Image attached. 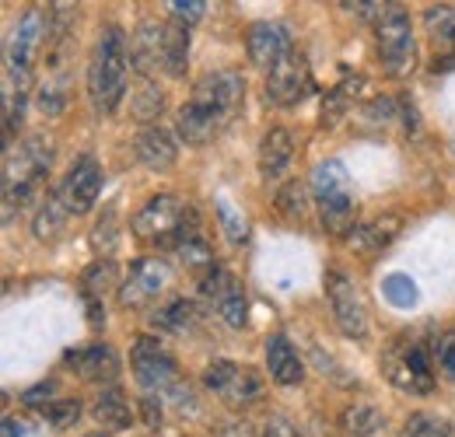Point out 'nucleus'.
Masks as SVG:
<instances>
[{"instance_id":"obj_1","label":"nucleus","mask_w":455,"mask_h":437,"mask_svg":"<svg viewBox=\"0 0 455 437\" xmlns=\"http://www.w3.org/2000/svg\"><path fill=\"white\" fill-rule=\"evenodd\" d=\"M245 106V77L242 70H211L193 88V99L175 112V130L186 144L200 147L225 133Z\"/></svg>"},{"instance_id":"obj_2","label":"nucleus","mask_w":455,"mask_h":437,"mask_svg":"<svg viewBox=\"0 0 455 437\" xmlns=\"http://www.w3.org/2000/svg\"><path fill=\"white\" fill-rule=\"evenodd\" d=\"M130 43L119 25H102L88 60V102L95 115H113L126 99L130 74Z\"/></svg>"},{"instance_id":"obj_3","label":"nucleus","mask_w":455,"mask_h":437,"mask_svg":"<svg viewBox=\"0 0 455 437\" xmlns=\"http://www.w3.org/2000/svg\"><path fill=\"white\" fill-rule=\"evenodd\" d=\"M50 164H53V144L43 137V133H32L28 140L18 144V151L11 147L7 151V162H4V214L11 218L14 207H28L46 175H50Z\"/></svg>"},{"instance_id":"obj_4","label":"nucleus","mask_w":455,"mask_h":437,"mask_svg":"<svg viewBox=\"0 0 455 437\" xmlns=\"http://www.w3.org/2000/svg\"><path fill=\"white\" fill-rule=\"evenodd\" d=\"M133 234L144 238V242H155V245H165V249H179L186 238L200 234V218L189 203H182L179 196L172 193H158L151 196L137 214L130 220Z\"/></svg>"},{"instance_id":"obj_5","label":"nucleus","mask_w":455,"mask_h":437,"mask_svg":"<svg viewBox=\"0 0 455 437\" xmlns=\"http://www.w3.org/2000/svg\"><path fill=\"white\" fill-rule=\"evenodd\" d=\"M312 193H315V207L323 227L330 234H350L357 224V203H354V189H350V175L343 162H319L312 171Z\"/></svg>"},{"instance_id":"obj_6","label":"nucleus","mask_w":455,"mask_h":437,"mask_svg":"<svg viewBox=\"0 0 455 437\" xmlns=\"http://www.w3.org/2000/svg\"><path fill=\"white\" fill-rule=\"evenodd\" d=\"M375 43H379V60L382 70L389 77H403L413 70V56H417V43H413V25L403 4H386L379 21H375Z\"/></svg>"},{"instance_id":"obj_7","label":"nucleus","mask_w":455,"mask_h":437,"mask_svg":"<svg viewBox=\"0 0 455 437\" xmlns=\"http://www.w3.org/2000/svg\"><path fill=\"white\" fill-rule=\"evenodd\" d=\"M382 371H386V378L403 388V392H417V395H424V392H431L435 388V364H431V350L424 346V343H417V339H399L393 343L389 350H386V357H382Z\"/></svg>"},{"instance_id":"obj_8","label":"nucleus","mask_w":455,"mask_h":437,"mask_svg":"<svg viewBox=\"0 0 455 437\" xmlns=\"http://www.w3.org/2000/svg\"><path fill=\"white\" fill-rule=\"evenodd\" d=\"M130 364H133V378L148 395H165L169 388L182 382L175 357L158 336H140L130 350Z\"/></svg>"},{"instance_id":"obj_9","label":"nucleus","mask_w":455,"mask_h":437,"mask_svg":"<svg viewBox=\"0 0 455 437\" xmlns=\"http://www.w3.org/2000/svg\"><path fill=\"white\" fill-rule=\"evenodd\" d=\"M204 385L231 409H245L263 395V378L249 364H235L225 357H218L204 368Z\"/></svg>"},{"instance_id":"obj_10","label":"nucleus","mask_w":455,"mask_h":437,"mask_svg":"<svg viewBox=\"0 0 455 437\" xmlns=\"http://www.w3.org/2000/svg\"><path fill=\"white\" fill-rule=\"evenodd\" d=\"M308 91H312V70H308L305 53L291 50L284 60H277V63L267 70V84H263L267 106H274V109H291V106H298Z\"/></svg>"},{"instance_id":"obj_11","label":"nucleus","mask_w":455,"mask_h":437,"mask_svg":"<svg viewBox=\"0 0 455 437\" xmlns=\"http://www.w3.org/2000/svg\"><path fill=\"white\" fill-rule=\"evenodd\" d=\"M326 298H330V312L333 322L347 339H364L368 336V312L361 301V290L343 270H330L326 274Z\"/></svg>"},{"instance_id":"obj_12","label":"nucleus","mask_w":455,"mask_h":437,"mask_svg":"<svg viewBox=\"0 0 455 437\" xmlns=\"http://www.w3.org/2000/svg\"><path fill=\"white\" fill-rule=\"evenodd\" d=\"M172 283V270L165 259H137L126 280L119 283V305L123 308H148L158 301Z\"/></svg>"},{"instance_id":"obj_13","label":"nucleus","mask_w":455,"mask_h":437,"mask_svg":"<svg viewBox=\"0 0 455 437\" xmlns=\"http://www.w3.org/2000/svg\"><path fill=\"white\" fill-rule=\"evenodd\" d=\"M57 189L63 196V203H67V211H70V218L88 214L99 203V193H102V164L95 162L92 155L77 158Z\"/></svg>"},{"instance_id":"obj_14","label":"nucleus","mask_w":455,"mask_h":437,"mask_svg":"<svg viewBox=\"0 0 455 437\" xmlns=\"http://www.w3.org/2000/svg\"><path fill=\"white\" fill-rule=\"evenodd\" d=\"M200 290L204 298H211L221 312L231 329H245L249 322V298H245V287L238 283V276L225 270V266H214L207 276H200Z\"/></svg>"},{"instance_id":"obj_15","label":"nucleus","mask_w":455,"mask_h":437,"mask_svg":"<svg viewBox=\"0 0 455 437\" xmlns=\"http://www.w3.org/2000/svg\"><path fill=\"white\" fill-rule=\"evenodd\" d=\"M63 364L81 378V382L92 385H109L119 378V357L109 343H88V346H77V350H67L63 354Z\"/></svg>"},{"instance_id":"obj_16","label":"nucleus","mask_w":455,"mask_h":437,"mask_svg":"<svg viewBox=\"0 0 455 437\" xmlns=\"http://www.w3.org/2000/svg\"><path fill=\"white\" fill-rule=\"evenodd\" d=\"M294 50L291 43V32L281 21H256L249 32H245V53H249V63L270 70L277 60H284L287 53Z\"/></svg>"},{"instance_id":"obj_17","label":"nucleus","mask_w":455,"mask_h":437,"mask_svg":"<svg viewBox=\"0 0 455 437\" xmlns=\"http://www.w3.org/2000/svg\"><path fill=\"white\" fill-rule=\"evenodd\" d=\"M403 231V218L399 214H379V218L357 224L350 234H347V245L357 252V256H379L382 249H389Z\"/></svg>"},{"instance_id":"obj_18","label":"nucleus","mask_w":455,"mask_h":437,"mask_svg":"<svg viewBox=\"0 0 455 437\" xmlns=\"http://www.w3.org/2000/svg\"><path fill=\"white\" fill-rule=\"evenodd\" d=\"M291 158H294V137L284 126H274L263 133L259 140V175L267 186H277L291 168Z\"/></svg>"},{"instance_id":"obj_19","label":"nucleus","mask_w":455,"mask_h":437,"mask_svg":"<svg viewBox=\"0 0 455 437\" xmlns=\"http://www.w3.org/2000/svg\"><path fill=\"white\" fill-rule=\"evenodd\" d=\"M133 158L151 171H165L179 158V144L165 126H144L133 140Z\"/></svg>"},{"instance_id":"obj_20","label":"nucleus","mask_w":455,"mask_h":437,"mask_svg":"<svg viewBox=\"0 0 455 437\" xmlns=\"http://www.w3.org/2000/svg\"><path fill=\"white\" fill-rule=\"evenodd\" d=\"M162 53H165V25H158L151 18L140 21L137 32H133V39H130V60H133V67L144 77H151L155 70H162Z\"/></svg>"},{"instance_id":"obj_21","label":"nucleus","mask_w":455,"mask_h":437,"mask_svg":"<svg viewBox=\"0 0 455 437\" xmlns=\"http://www.w3.org/2000/svg\"><path fill=\"white\" fill-rule=\"evenodd\" d=\"M263 354H267V371H270V378L277 385L305 382V364H301V357H298V350H294V343H291L287 336L274 332V336L267 339Z\"/></svg>"},{"instance_id":"obj_22","label":"nucleus","mask_w":455,"mask_h":437,"mask_svg":"<svg viewBox=\"0 0 455 437\" xmlns=\"http://www.w3.org/2000/svg\"><path fill=\"white\" fill-rule=\"evenodd\" d=\"M92 417H95V424L106 427V431H130V427H133L130 399H126L116 385L99 392V399H95V406H92Z\"/></svg>"},{"instance_id":"obj_23","label":"nucleus","mask_w":455,"mask_h":437,"mask_svg":"<svg viewBox=\"0 0 455 437\" xmlns=\"http://www.w3.org/2000/svg\"><path fill=\"white\" fill-rule=\"evenodd\" d=\"M67 218H70V211H67L60 189H50V193L39 200V211L32 214V234H36L39 242H57L60 231L67 227Z\"/></svg>"},{"instance_id":"obj_24","label":"nucleus","mask_w":455,"mask_h":437,"mask_svg":"<svg viewBox=\"0 0 455 437\" xmlns=\"http://www.w3.org/2000/svg\"><path fill=\"white\" fill-rule=\"evenodd\" d=\"M189 63V25L182 21H165V53H162V70L169 77H182Z\"/></svg>"},{"instance_id":"obj_25","label":"nucleus","mask_w":455,"mask_h":437,"mask_svg":"<svg viewBox=\"0 0 455 437\" xmlns=\"http://www.w3.org/2000/svg\"><path fill=\"white\" fill-rule=\"evenodd\" d=\"M424 28L431 36V43L442 50V53H452L455 50V4H431L424 11Z\"/></svg>"},{"instance_id":"obj_26","label":"nucleus","mask_w":455,"mask_h":437,"mask_svg":"<svg viewBox=\"0 0 455 437\" xmlns=\"http://www.w3.org/2000/svg\"><path fill=\"white\" fill-rule=\"evenodd\" d=\"M340 427L354 437H371L386 427V413L368 402H354L340 413Z\"/></svg>"},{"instance_id":"obj_27","label":"nucleus","mask_w":455,"mask_h":437,"mask_svg":"<svg viewBox=\"0 0 455 437\" xmlns=\"http://www.w3.org/2000/svg\"><path fill=\"white\" fill-rule=\"evenodd\" d=\"M151 322L158 329H165V332H186V329L196 326V308H193V301H186V298H172L169 305H162V308L151 315Z\"/></svg>"},{"instance_id":"obj_28","label":"nucleus","mask_w":455,"mask_h":437,"mask_svg":"<svg viewBox=\"0 0 455 437\" xmlns=\"http://www.w3.org/2000/svg\"><path fill=\"white\" fill-rule=\"evenodd\" d=\"M175 256L182 259V266L186 270H193V274L207 276L214 266H218V259H214V249L204 242V234H193V238H186L179 249H175Z\"/></svg>"},{"instance_id":"obj_29","label":"nucleus","mask_w":455,"mask_h":437,"mask_svg":"<svg viewBox=\"0 0 455 437\" xmlns=\"http://www.w3.org/2000/svg\"><path fill=\"white\" fill-rule=\"evenodd\" d=\"M116 287V263L113 259H95L84 276H81V298H99L102 301V294L106 290H113Z\"/></svg>"},{"instance_id":"obj_30","label":"nucleus","mask_w":455,"mask_h":437,"mask_svg":"<svg viewBox=\"0 0 455 437\" xmlns=\"http://www.w3.org/2000/svg\"><path fill=\"white\" fill-rule=\"evenodd\" d=\"M403 437H452V424L438 413H410L406 424H403Z\"/></svg>"},{"instance_id":"obj_31","label":"nucleus","mask_w":455,"mask_h":437,"mask_svg":"<svg viewBox=\"0 0 455 437\" xmlns=\"http://www.w3.org/2000/svg\"><path fill=\"white\" fill-rule=\"evenodd\" d=\"M277 211H281L287 220L308 218V189H305V182H298V179L287 182L284 189L277 193Z\"/></svg>"},{"instance_id":"obj_32","label":"nucleus","mask_w":455,"mask_h":437,"mask_svg":"<svg viewBox=\"0 0 455 437\" xmlns=\"http://www.w3.org/2000/svg\"><path fill=\"white\" fill-rule=\"evenodd\" d=\"M162 109H165V95H162V88H155V81L144 77V88H140L137 99H133V115H137L140 123L155 126V119L162 115Z\"/></svg>"},{"instance_id":"obj_33","label":"nucleus","mask_w":455,"mask_h":437,"mask_svg":"<svg viewBox=\"0 0 455 437\" xmlns=\"http://www.w3.org/2000/svg\"><path fill=\"white\" fill-rule=\"evenodd\" d=\"M67 88H70V77L67 74H46V84L39 88V109L43 115H60L67 106Z\"/></svg>"},{"instance_id":"obj_34","label":"nucleus","mask_w":455,"mask_h":437,"mask_svg":"<svg viewBox=\"0 0 455 437\" xmlns=\"http://www.w3.org/2000/svg\"><path fill=\"white\" fill-rule=\"evenodd\" d=\"M116 207H106V214L95 220L92 227V249L99 252V259H109L116 252V242H119V231H116Z\"/></svg>"},{"instance_id":"obj_35","label":"nucleus","mask_w":455,"mask_h":437,"mask_svg":"<svg viewBox=\"0 0 455 437\" xmlns=\"http://www.w3.org/2000/svg\"><path fill=\"white\" fill-rule=\"evenodd\" d=\"M214 211H218V224H221V231H225L228 242H231V245H245V238H249V224H245V218L231 207V200L218 196V200H214Z\"/></svg>"},{"instance_id":"obj_36","label":"nucleus","mask_w":455,"mask_h":437,"mask_svg":"<svg viewBox=\"0 0 455 437\" xmlns=\"http://www.w3.org/2000/svg\"><path fill=\"white\" fill-rule=\"evenodd\" d=\"M43 413V420L46 424H53L57 431H67V427H74L77 420H81V399H70V395H63V399H53L46 409H39Z\"/></svg>"},{"instance_id":"obj_37","label":"nucleus","mask_w":455,"mask_h":437,"mask_svg":"<svg viewBox=\"0 0 455 437\" xmlns=\"http://www.w3.org/2000/svg\"><path fill=\"white\" fill-rule=\"evenodd\" d=\"M431 357H435V368L442 371V378L455 385V329H445L431 343Z\"/></svg>"},{"instance_id":"obj_38","label":"nucleus","mask_w":455,"mask_h":437,"mask_svg":"<svg viewBox=\"0 0 455 437\" xmlns=\"http://www.w3.org/2000/svg\"><path fill=\"white\" fill-rule=\"evenodd\" d=\"M386 298L396 305V308H410V305H417V283L410 280L406 274H393L386 276Z\"/></svg>"},{"instance_id":"obj_39","label":"nucleus","mask_w":455,"mask_h":437,"mask_svg":"<svg viewBox=\"0 0 455 437\" xmlns=\"http://www.w3.org/2000/svg\"><path fill=\"white\" fill-rule=\"evenodd\" d=\"M169 11H172V18H175V21L193 25V21H200V18L207 14V4H204V0H172Z\"/></svg>"},{"instance_id":"obj_40","label":"nucleus","mask_w":455,"mask_h":437,"mask_svg":"<svg viewBox=\"0 0 455 437\" xmlns=\"http://www.w3.org/2000/svg\"><path fill=\"white\" fill-rule=\"evenodd\" d=\"M347 95H343L340 88H333L326 99H323V126H337L343 119V112H347Z\"/></svg>"},{"instance_id":"obj_41","label":"nucleus","mask_w":455,"mask_h":437,"mask_svg":"<svg viewBox=\"0 0 455 437\" xmlns=\"http://www.w3.org/2000/svg\"><path fill=\"white\" fill-rule=\"evenodd\" d=\"M50 395H57V382H39L36 388H28L25 395H21V402L25 406H36V409H46L53 399Z\"/></svg>"},{"instance_id":"obj_42","label":"nucleus","mask_w":455,"mask_h":437,"mask_svg":"<svg viewBox=\"0 0 455 437\" xmlns=\"http://www.w3.org/2000/svg\"><path fill=\"white\" fill-rule=\"evenodd\" d=\"M162 406H165V399H158V395H144L140 399V409L148 417V427H162Z\"/></svg>"},{"instance_id":"obj_43","label":"nucleus","mask_w":455,"mask_h":437,"mask_svg":"<svg viewBox=\"0 0 455 437\" xmlns=\"http://www.w3.org/2000/svg\"><path fill=\"white\" fill-rule=\"evenodd\" d=\"M259 437H298V427L287 417H274V420H267V427H263Z\"/></svg>"},{"instance_id":"obj_44","label":"nucleus","mask_w":455,"mask_h":437,"mask_svg":"<svg viewBox=\"0 0 455 437\" xmlns=\"http://www.w3.org/2000/svg\"><path fill=\"white\" fill-rule=\"evenodd\" d=\"M84 305H88V322H92V329H106V305L99 298H84Z\"/></svg>"},{"instance_id":"obj_45","label":"nucleus","mask_w":455,"mask_h":437,"mask_svg":"<svg viewBox=\"0 0 455 437\" xmlns=\"http://www.w3.org/2000/svg\"><path fill=\"white\" fill-rule=\"evenodd\" d=\"M4 437H25V424L14 420V417H7L4 420Z\"/></svg>"},{"instance_id":"obj_46","label":"nucleus","mask_w":455,"mask_h":437,"mask_svg":"<svg viewBox=\"0 0 455 437\" xmlns=\"http://www.w3.org/2000/svg\"><path fill=\"white\" fill-rule=\"evenodd\" d=\"M435 70H455V50H452V53L435 56Z\"/></svg>"},{"instance_id":"obj_47","label":"nucleus","mask_w":455,"mask_h":437,"mask_svg":"<svg viewBox=\"0 0 455 437\" xmlns=\"http://www.w3.org/2000/svg\"><path fill=\"white\" fill-rule=\"evenodd\" d=\"M84 437H113L109 431H92V434H84Z\"/></svg>"}]
</instances>
